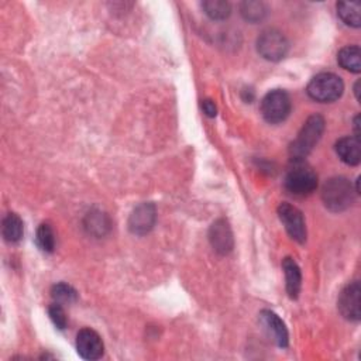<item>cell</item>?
Masks as SVG:
<instances>
[{
  "instance_id": "obj_1",
  "label": "cell",
  "mask_w": 361,
  "mask_h": 361,
  "mask_svg": "<svg viewBox=\"0 0 361 361\" xmlns=\"http://www.w3.org/2000/svg\"><path fill=\"white\" fill-rule=\"evenodd\" d=\"M284 185L295 197H308L318 188V175L304 160H294L287 171Z\"/></svg>"
},
{
  "instance_id": "obj_2",
  "label": "cell",
  "mask_w": 361,
  "mask_h": 361,
  "mask_svg": "<svg viewBox=\"0 0 361 361\" xmlns=\"http://www.w3.org/2000/svg\"><path fill=\"white\" fill-rule=\"evenodd\" d=\"M350 180L343 176L329 179L322 190V199L325 206L332 212H343L348 209L355 198Z\"/></svg>"
},
{
  "instance_id": "obj_3",
  "label": "cell",
  "mask_w": 361,
  "mask_h": 361,
  "mask_svg": "<svg viewBox=\"0 0 361 361\" xmlns=\"http://www.w3.org/2000/svg\"><path fill=\"white\" fill-rule=\"evenodd\" d=\"M323 132H325V119L320 115L311 116L305 122L295 141L291 144L290 153L292 160H304L306 155H309L315 148V146L322 139Z\"/></svg>"
},
{
  "instance_id": "obj_4",
  "label": "cell",
  "mask_w": 361,
  "mask_h": 361,
  "mask_svg": "<svg viewBox=\"0 0 361 361\" xmlns=\"http://www.w3.org/2000/svg\"><path fill=\"white\" fill-rule=\"evenodd\" d=\"M306 90L313 101L319 104H332L343 95L344 83L336 73L323 72L312 78Z\"/></svg>"
},
{
  "instance_id": "obj_5",
  "label": "cell",
  "mask_w": 361,
  "mask_h": 361,
  "mask_svg": "<svg viewBox=\"0 0 361 361\" xmlns=\"http://www.w3.org/2000/svg\"><path fill=\"white\" fill-rule=\"evenodd\" d=\"M291 113V98L285 90L276 89L268 92L261 101V115L271 123H283Z\"/></svg>"
},
{
  "instance_id": "obj_6",
  "label": "cell",
  "mask_w": 361,
  "mask_h": 361,
  "mask_svg": "<svg viewBox=\"0 0 361 361\" xmlns=\"http://www.w3.org/2000/svg\"><path fill=\"white\" fill-rule=\"evenodd\" d=\"M290 50L287 37L274 29H268L257 38V51L267 61H281Z\"/></svg>"
},
{
  "instance_id": "obj_7",
  "label": "cell",
  "mask_w": 361,
  "mask_h": 361,
  "mask_svg": "<svg viewBox=\"0 0 361 361\" xmlns=\"http://www.w3.org/2000/svg\"><path fill=\"white\" fill-rule=\"evenodd\" d=\"M278 216L285 230L295 241L301 244L306 241V225L304 215L298 208L290 204H281L278 206Z\"/></svg>"
},
{
  "instance_id": "obj_8",
  "label": "cell",
  "mask_w": 361,
  "mask_h": 361,
  "mask_svg": "<svg viewBox=\"0 0 361 361\" xmlns=\"http://www.w3.org/2000/svg\"><path fill=\"white\" fill-rule=\"evenodd\" d=\"M78 354L85 360H99L105 353L102 337L92 329H82L76 334Z\"/></svg>"
},
{
  "instance_id": "obj_9",
  "label": "cell",
  "mask_w": 361,
  "mask_h": 361,
  "mask_svg": "<svg viewBox=\"0 0 361 361\" xmlns=\"http://www.w3.org/2000/svg\"><path fill=\"white\" fill-rule=\"evenodd\" d=\"M360 297H361V287L358 281L348 284L340 294L337 305L340 313L353 322H358L361 312H360Z\"/></svg>"
},
{
  "instance_id": "obj_10",
  "label": "cell",
  "mask_w": 361,
  "mask_h": 361,
  "mask_svg": "<svg viewBox=\"0 0 361 361\" xmlns=\"http://www.w3.org/2000/svg\"><path fill=\"white\" fill-rule=\"evenodd\" d=\"M157 212L153 204H141L139 205L129 219V229L132 233L143 236L147 234L155 225Z\"/></svg>"
},
{
  "instance_id": "obj_11",
  "label": "cell",
  "mask_w": 361,
  "mask_h": 361,
  "mask_svg": "<svg viewBox=\"0 0 361 361\" xmlns=\"http://www.w3.org/2000/svg\"><path fill=\"white\" fill-rule=\"evenodd\" d=\"M260 319L264 325V327L268 330V333L273 336L274 341L280 346V347H287L288 346V330L285 327V323L281 320V318L271 312V311H262L260 315Z\"/></svg>"
},
{
  "instance_id": "obj_12",
  "label": "cell",
  "mask_w": 361,
  "mask_h": 361,
  "mask_svg": "<svg viewBox=\"0 0 361 361\" xmlns=\"http://www.w3.org/2000/svg\"><path fill=\"white\" fill-rule=\"evenodd\" d=\"M209 239L219 254H227L233 248V234L226 220H218L212 225Z\"/></svg>"
},
{
  "instance_id": "obj_13",
  "label": "cell",
  "mask_w": 361,
  "mask_h": 361,
  "mask_svg": "<svg viewBox=\"0 0 361 361\" xmlns=\"http://www.w3.org/2000/svg\"><path fill=\"white\" fill-rule=\"evenodd\" d=\"M336 153L339 158L347 165H358L361 161V146L358 137H343L336 143Z\"/></svg>"
},
{
  "instance_id": "obj_14",
  "label": "cell",
  "mask_w": 361,
  "mask_h": 361,
  "mask_svg": "<svg viewBox=\"0 0 361 361\" xmlns=\"http://www.w3.org/2000/svg\"><path fill=\"white\" fill-rule=\"evenodd\" d=\"M283 268L285 274V283H287V292L291 299H297L301 292L302 287V274L301 268L297 264V261L291 257H287L283 261Z\"/></svg>"
},
{
  "instance_id": "obj_15",
  "label": "cell",
  "mask_w": 361,
  "mask_h": 361,
  "mask_svg": "<svg viewBox=\"0 0 361 361\" xmlns=\"http://www.w3.org/2000/svg\"><path fill=\"white\" fill-rule=\"evenodd\" d=\"M337 61L341 65V68L360 73L361 71V51L358 45H347L340 50L337 55Z\"/></svg>"
},
{
  "instance_id": "obj_16",
  "label": "cell",
  "mask_w": 361,
  "mask_h": 361,
  "mask_svg": "<svg viewBox=\"0 0 361 361\" xmlns=\"http://www.w3.org/2000/svg\"><path fill=\"white\" fill-rule=\"evenodd\" d=\"M2 233L8 243H19L24 234L23 220L16 213H9L3 219Z\"/></svg>"
},
{
  "instance_id": "obj_17",
  "label": "cell",
  "mask_w": 361,
  "mask_h": 361,
  "mask_svg": "<svg viewBox=\"0 0 361 361\" xmlns=\"http://www.w3.org/2000/svg\"><path fill=\"white\" fill-rule=\"evenodd\" d=\"M337 15L339 17L350 27L358 29L361 24L360 10L361 6L357 2H339L337 3Z\"/></svg>"
},
{
  "instance_id": "obj_18",
  "label": "cell",
  "mask_w": 361,
  "mask_h": 361,
  "mask_svg": "<svg viewBox=\"0 0 361 361\" xmlns=\"http://www.w3.org/2000/svg\"><path fill=\"white\" fill-rule=\"evenodd\" d=\"M202 9L212 20H225L232 15V5L225 0H206Z\"/></svg>"
},
{
  "instance_id": "obj_19",
  "label": "cell",
  "mask_w": 361,
  "mask_h": 361,
  "mask_svg": "<svg viewBox=\"0 0 361 361\" xmlns=\"http://www.w3.org/2000/svg\"><path fill=\"white\" fill-rule=\"evenodd\" d=\"M241 16L250 23H258L267 16V6L262 2H244L240 6Z\"/></svg>"
},
{
  "instance_id": "obj_20",
  "label": "cell",
  "mask_w": 361,
  "mask_h": 361,
  "mask_svg": "<svg viewBox=\"0 0 361 361\" xmlns=\"http://www.w3.org/2000/svg\"><path fill=\"white\" fill-rule=\"evenodd\" d=\"M38 247L45 251V253H52L55 248V234L51 229L50 225H41L37 229V236H36Z\"/></svg>"
},
{
  "instance_id": "obj_21",
  "label": "cell",
  "mask_w": 361,
  "mask_h": 361,
  "mask_svg": "<svg viewBox=\"0 0 361 361\" xmlns=\"http://www.w3.org/2000/svg\"><path fill=\"white\" fill-rule=\"evenodd\" d=\"M51 297L57 304H72L76 301V291L66 284H57L51 290Z\"/></svg>"
},
{
  "instance_id": "obj_22",
  "label": "cell",
  "mask_w": 361,
  "mask_h": 361,
  "mask_svg": "<svg viewBox=\"0 0 361 361\" xmlns=\"http://www.w3.org/2000/svg\"><path fill=\"white\" fill-rule=\"evenodd\" d=\"M86 227L89 229V232L92 233H104V230L108 227L106 223V216L102 213H94L87 216V225Z\"/></svg>"
},
{
  "instance_id": "obj_23",
  "label": "cell",
  "mask_w": 361,
  "mask_h": 361,
  "mask_svg": "<svg viewBox=\"0 0 361 361\" xmlns=\"http://www.w3.org/2000/svg\"><path fill=\"white\" fill-rule=\"evenodd\" d=\"M48 313H50V318L51 320L54 322V325L64 330L66 327V315H65V311L62 309L61 304H52L50 308H48Z\"/></svg>"
},
{
  "instance_id": "obj_24",
  "label": "cell",
  "mask_w": 361,
  "mask_h": 361,
  "mask_svg": "<svg viewBox=\"0 0 361 361\" xmlns=\"http://www.w3.org/2000/svg\"><path fill=\"white\" fill-rule=\"evenodd\" d=\"M202 109L206 113V116H209V118H215L218 115V108H216L215 102H212L209 99L202 101Z\"/></svg>"
},
{
  "instance_id": "obj_25",
  "label": "cell",
  "mask_w": 361,
  "mask_h": 361,
  "mask_svg": "<svg viewBox=\"0 0 361 361\" xmlns=\"http://www.w3.org/2000/svg\"><path fill=\"white\" fill-rule=\"evenodd\" d=\"M354 92H355V98H357V101H360V80H357V82H355Z\"/></svg>"
}]
</instances>
